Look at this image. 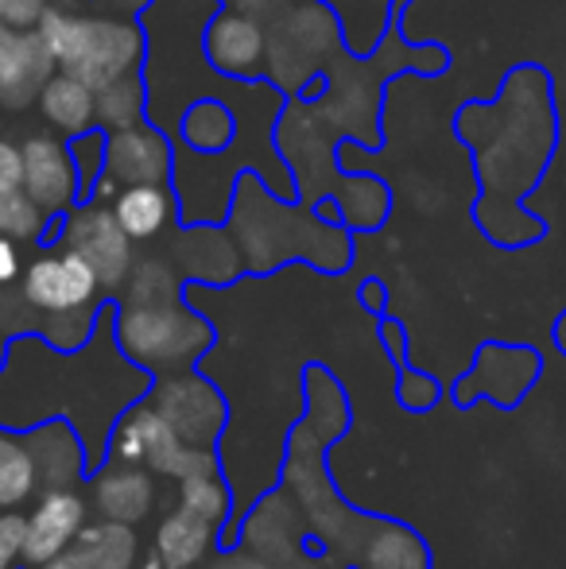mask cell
Listing matches in <instances>:
<instances>
[{
	"label": "cell",
	"instance_id": "obj_23",
	"mask_svg": "<svg viewBox=\"0 0 566 569\" xmlns=\"http://www.w3.org/2000/svg\"><path fill=\"white\" fill-rule=\"evenodd\" d=\"M179 500H182V508L198 511V516L210 519V523H221V519L229 516V492L214 472L179 480Z\"/></svg>",
	"mask_w": 566,
	"mask_h": 569
},
{
	"label": "cell",
	"instance_id": "obj_2",
	"mask_svg": "<svg viewBox=\"0 0 566 569\" xmlns=\"http://www.w3.org/2000/svg\"><path fill=\"white\" fill-rule=\"evenodd\" d=\"M113 338L117 349L137 368L151 376H167L202 357L214 345V330L182 302V295H171V299L143 302L117 299Z\"/></svg>",
	"mask_w": 566,
	"mask_h": 569
},
{
	"label": "cell",
	"instance_id": "obj_28",
	"mask_svg": "<svg viewBox=\"0 0 566 569\" xmlns=\"http://www.w3.org/2000/svg\"><path fill=\"white\" fill-rule=\"evenodd\" d=\"M20 276H23L20 240H12V237H4V232H0V287L20 283Z\"/></svg>",
	"mask_w": 566,
	"mask_h": 569
},
{
	"label": "cell",
	"instance_id": "obj_8",
	"mask_svg": "<svg viewBox=\"0 0 566 569\" xmlns=\"http://www.w3.org/2000/svg\"><path fill=\"white\" fill-rule=\"evenodd\" d=\"M202 54L214 74L234 82L268 78V28L260 16L221 4L202 28Z\"/></svg>",
	"mask_w": 566,
	"mask_h": 569
},
{
	"label": "cell",
	"instance_id": "obj_19",
	"mask_svg": "<svg viewBox=\"0 0 566 569\" xmlns=\"http://www.w3.org/2000/svg\"><path fill=\"white\" fill-rule=\"evenodd\" d=\"M39 488V461L28 435L0 427V511H20Z\"/></svg>",
	"mask_w": 566,
	"mask_h": 569
},
{
	"label": "cell",
	"instance_id": "obj_3",
	"mask_svg": "<svg viewBox=\"0 0 566 569\" xmlns=\"http://www.w3.org/2000/svg\"><path fill=\"white\" fill-rule=\"evenodd\" d=\"M101 295H106V287H101L98 271L90 268V260L78 256L75 248H67L62 240L59 244H43V252L20 276V302L28 310H36V315H43L47 326L54 318L98 315L106 307Z\"/></svg>",
	"mask_w": 566,
	"mask_h": 569
},
{
	"label": "cell",
	"instance_id": "obj_16",
	"mask_svg": "<svg viewBox=\"0 0 566 569\" xmlns=\"http://www.w3.org/2000/svg\"><path fill=\"white\" fill-rule=\"evenodd\" d=\"M36 109L59 136H78L98 124V90H90V86L78 74H70V70H59V74L43 86Z\"/></svg>",
	"mask_w": 566,
	"mask_h": 569
},
{
	"label": "cell",
	"instance_id": "obj_6",
	"mask_svg": "<svg viewBox=\"0 0 566 569\" xmlns=\"http://www.w3.org/2000/svg\"><path fill=\"white\" fill-rule=\"evenodd\" d=\"M341 36L338 23L326 8H318L315 0L295 4L291 12L276 16L268 28V78L284 90L287 70H299V90L315 78H322L318 59H326L330 51H338ZM295 90V93H299Z\"/></svg>",
	"mask_w": 566,
	"mask_h": 569
},
{
	"label": "cell",
	"instance_id": "obj_1",
	"mask_svg": "<svg viewBox=\"0 0 566 569\" xmlns=\"http://www.w3.org/2000/svg\"><path fill=\"white\" fill-rule=\"evenodd\" d=\"M39 31L59 59V70L78 74L90 90H106L117 78L143 70L148 59L143 16L113 12L101 0H54Z\"/></svg>",
	"mask_w": 566,
	"mask_h": 569
},
{
	"label": "cell",
	"instance_id": "obj_27",
	"mask_svg": "<svg viewBox=\"0 0 566 569\" xmlns=\"http://www.w3.org/2000/svg\"><path fill=\"white\" fill-rule=\"evenodd\" d=\"M4 190H23V151L0 136V194Z\"/></svg>",
	"mask_w": 566,
	"mask_h": 569
},
{
	"label": "cell",
	"instance_id": "obj_20",
	"mask_svg": "<svg viewBox=\"0 0 566 569\" xmlns=\"http://www.w3.org/2000/svg\"><path fill=\"white\" fill-rule=\"evenodd\" d=\"M137 120H148V82L143 70L109 82L106 90H98V128L113 132V128H129Z\"/></svg>",
	"mask_w": 566,
	"mask_h": 569
},
{
	"label": "cell",
	"instance_id": "obj_22",
	"mask_svg": "<svg viewBox=\"0 0 566 569\" xmlns=\"http://www.w3.org/2000/svg\"><path fill=\"white\" fill-rule=\"evenodd\" d=\"M67 143H70V156H75V167H78V190H82V202H90L93 190H98V179L106 174L109 132L93 124L78 136H67Z\"/></svg>",
	"mask_w": 566,
	"mask_h": 569
},
{
	"label": "cell",
	"instance_id": "obj_32",
	"mask_svg": "<svg viewBox=\"0 0 566 569\" xmlns=\"http://www.w3.org/2000/svg\"><path fill=\"white\" fill-rule=\"evenodd\" d=\"M143 569H163V562H159V558H148V562H143Z\"/></svg>",
	"mask_w": 566,
	"mask_h": 569
},
{
	"label": "cell",
	"instance_id": "obj_30",
	"mask_svg": "<svg viewBox=\"0 0 566 569\" xmlns=\"http://www.w3.org/2000/svg\"><path fill=\"white\" fill-rule=\"evenodd\" d=\"M552 338H555V349L566 357V310L559 315V322H555V330H552Z\"/></svg>",
	"mask_w": 566,
	"mask_h": 569
},
{
	"label": "cell",
	"instance_id": "obj_7",
	"mask_svg": "<svg viewBox=\"0 0 566 569\" xmlns=\"http://www.w3.org/2000/svg\"><path fill=\"white\" fill-rule=\"evenodd\" d=\"M59 240L67 248H75L78 256L90 260V268L98 271L106 295H121L125 279H129L132 268H137V252H132L137 240L121 229L113 206L98 202V198L78 202L75 210L62 218V237Z\"/></svg>",
	"mask_w": 566,
	"mask_h": 569
},
{
	"label": "cell",
	"instance_id": "obj_15",
	"mask_svg": "<svg viewBox=\"0 0 566 569\" xmlns=\"http://www.w3.org/2000/svg\"><path fill=\"white\" fill-rule=\"evenodd\" d=\"M109 206H113L121 229L129 232L137 244L140 240L163 237V232L175 226V218H179V198H175L171 187H159V182L125 187Z\"/></svg>",
	"mask_w": 566,
	"mask_h": 569
},
{
	"label": "cell",
	"instance_id": "obj_25",
	"mask_svg": "<svg viewBox=\"0 0 566 569\" xmlns=\"http://www.w3.org/2000/svg\"><path fill=\"white\" fill-rule=\"evenodd\" d=\"M23 566V516L0 511V569Z\"/></svg>",
	"mask_w": 566,
	"mask_h": 569
},
{
	"label": "cell",
	"instance_id": "obj_12",
	"mask_svg": "<svg viewBox=\"0 0 566 569\" xmlns=\"http://www.w3.org/2000/svg\"><path fill=\"white\" fill-rule=\"evenodd\" d=\"M59 74V59L47 47L43 31H12L0 43V109L4 113H23L39 101L43 86Z\"/></svg>",
	"mask_w": 566,
	"mask_h": 569
},
{
	"label": "cell",
	"instance_id": "obj_21",
	"mask_svg": "<svg viewBox=\"0 0 566 569\" xmlns=\"http://www.w3.org/2000/svg\"><path fill=\"white\" fill-rule=\"evenodd\" d=\"M47 229H51V213L39 210L28 198V190H4L0 194V232L4 237L47 244Z\"/></svg>",
	"mask_w": 566,
	"mask_h": 569
},
{
	"label": "cell",
	"instance_id": "obj_9",
	"mask_svg": "<svg viewBox=\"0 0 566 569\" xmlns=\"http://www.w3.org/2000/svg\"><path fill=\"white\" fill-rule=\"evenodd\" d=\"M23 151V190L43 213L59 218L82 202L78 190V167L70 156L67 136L59 132H31L20 143Z\"/></svg>",
	"mask_w": 566,
	"mask_h": 569
},
{
	"label": "cell",
	"instance_id": "obj_4",
	"mask_svg": "<svg viewBox=\"0 0 566 569\" xmlns=\"http://www.w3.org/2000/svg\"><path fill=\"white\" fill-rule=\"evenodd\" d=\"M171 179H175L171 132L159 128L156 120H137V124L113 128V132H109L106 174L98 179L93 198H98V202H113L125 187H140V182L171 187Z\"/></svg>",
	"mask_w": 566,
	"mask_h": 569
},
{
	"label": "cell",
	"instance_id": "obj_26",
	"mask_svg": "<svg viewBox=\"0 0 566 569\" xmlns=\"http://www.w3.org/2000/svg\"><path fill=\"white\" fill-rule=\"evenodd\" d=\"M54 0H0V20L16 31H28V28H39V20L47 16Z\"/></svg>",
	"mask_w": 566,
	"mask_h": 569
},
{
	"label": "cell",
	"instance_id": "obj_18",
	"mask_svg": "<svg viewBox=\"0 0 566 569\" xmlns=\"http://www.w3.org/2000/svg\"><path fill=\"white\" fill-rule=\"evenodd\" d=\"M214 527L210 519H202L198 511L190 508H179L175 516H167L159 523V535H156V558L163 562V569H190L206 558L214 542Z\"/></svg>",
	"mask_w": 566,
	"mask_h": 569
},
{
	"label": "cell",
	"instance_id": "obj_11",
	"mask_svg": "<svg viewBox=\"0 0 566 569\" xmlns=\"http://www.w3.org/2000/svg\"><path fill=\"white\" fill-rule=\"evenodd\" d=\"M159 415L167 419V427L190 446H210L221 435L226 422V403L221 396L198 376H167L159 380V388L148 399Z\"/></svg>",
	"mask_w": 566,
	"mask_h": 569
},
{
	"label": "cell",
	"instance_id": "obj_14",
	"mask_svg": "<svg viewBox=\"0 0 566 569\" xmlns=\"http://www.w3.org/2000/svg\"><path fill=\"white\" fill-rule=\"evenodd\" d=\"M151 500H156V488L140 465L113 461L93 480V503L101 516L117 519V523H140L151 511Z\"/></svg>",
	"mask_w": 566,
	"mask_h": 569
},
{
	"label": "cell",
	"instance_id": "obj_24",
	"mask_svg": "<svg viewBox=\"0 0 566 569\" xmlns=\"http://www.w3.org/2000/svg\"><path fill=\"white\" fill-rule=\"evenodd\" d=\"M438 396H443V388H438L435 376L416 372V368H404L400 372V391H396V399H400L408 411H430V407L438 403Z\"/></svg>",
	"mask_w": 566,
	"mask_h": 569
},
{
	"label": "cell",
	"instance_id": "obj_33",
	"mask_svg": "<svg viewBox=\"0 0 566 569\" xmlns=\"http://www.w3.org/2000/svg\"><path fill=\"white\" fill-rule=\"evenodd\" d=\"M4 360H8V345L0 341V368H4Z\"/></svg>",
	"mask_w": 566,
	"mask_h": 569
},
{
	"label": "cell",
	"instance_id": "obj_29",
	"mask_svg": "<svg viewBox=\"0 0 566 569\" xmlns=\"http://www.w3.org/2000/svg\"><path fill=\"white\" fill-rule=\"evenodd\" d=\"M361 302H365V307H373V310H380V307H385V287H380L377 279H369V283L361 287Z\"/></svg>",
	"mask_w": 566,
	"mask_h": 569
},
{
	"label": "cell",
	"instance_id": "obj_13",
	"mask_svg": "<svg viewBox=\"0 0 566 569\" xmlns=\"http://www.w3.org/2000/svg\"><path fill=\"white\" fill-rule=\"evenodd\" d=\"M132 566H137V535H132V523L101 519V523L86 527L43 569H132Z\"/></svg>",
	"mask_w": 566,
	"mask_h": 569
},
{
	"label": "cell",
	"instance_id": "obj_5",
	"mask_svg": "<svg viewBox=\"0 0 566 569\" xmlns=\"http://www.w3.org/2000/svg\"><path fill=\"white\" fill-rule=\"evenodd\" d=\"M544 376V357H539L532 345H500L489 341L477 349L469 372L454 383V403L474 407L477 399L500 407V411H513L528 399V391Z\"/></svg>",
	"mask_w": 566,
	"mask_h": 569
},
{
	"label": "cell",
	"instance_id": "obj_10",
	"mask_svg": "<svg viewBox=\"0 0 566 569\" xmlns=\"http://www.w3.org/2000/svg\"><path fill=\"white\" fill-rule=\"evenodd\" d=\"M86 519H90V503L75 485L43 488L31 516H23V562L36 569L54 562L86 531Z\"/></svg>",
	"mask_w": 566,
	"mask_h": 569
},
{
	"label": "cell",
	"instance_id": "obj_31",
	"mask_svg": "<svg viewBox=\"0 0 566 569\" xmlns=\"http://www.w3.org/2000/svg\"><path fill=\"white\" fill-rule=\"evenodd\" d=\"M12 31H16V28H8V23H4V20H0V43H4V39H8V36H12Z\"/></svg>",
	"mask_w": 566,
	"mask_h": 569
},
{
	"label": "cell",
	"instance_id": "obj_34",
	"mask_svg": "<svg viewBox=\"0 0 566 569\" xmlns=\"http://www.w3.org/2000/svg\"><path fill=\"white\" fill-rule=\"evenodd\" d=\"M221 4H226V0H221Z\"/></svg>",
	"mask_w": 566,
	"mask_h": 569
},
{
	"label": "cell",
	"instance_id": "obj_17",
	"mask_svg": "<svg viewBox=\"0 0 566 569\" xmlns=\"http://www.w3.org/2000/svg\"><path fill=\"white\" fill-rule=\"evenodd\" d=\"M237 140V113L226 98H198L182 109L175 124V143L198 156H221Z\"/></svg>",
	"mask_w": 566,
	"mask_h": 569
}]
</instances>
